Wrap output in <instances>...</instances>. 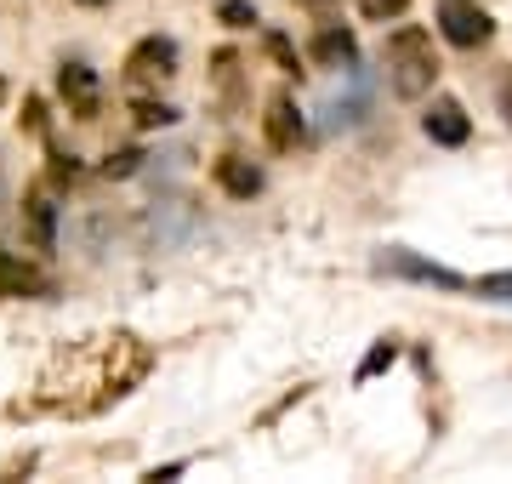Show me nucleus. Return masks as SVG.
Returning <instances> with one entry per match:
<instances>
[{"mask_svg":"<svg viewBox=\"0 0 512 484\" xmlns=\"http://www.w3.org/2000/svg\"><path fill=\"white\" fill-rule=\"evenodd\" d=\"M23 223H29L35 251H57V205L46 200V194H29V205H23Z\"/></svg>","mask_w":512,"mask_h":484,"instance_id":"nucleus-12","label":"nucleus"},{"mask_svg":"<svg viewBox=\"0 0 512 484\" xmlns=\"http://www.w3.org/2000/svg\"><path fill=\"white\" fill-rule=\"evenodd\" d=\"M211 177H217V188H222V194H234V200L262 194V166H251L245 154H222L217 166H211Z\"/></svg>","mask_w":512,"mask_h":484,"instance_id":"nucleus-11","label":"nucleus"},{"mask_svg":"<svg viewBox=\"0 0 512 484\" xmlns=\"http://www.w3.org/2000/svg\"><path fill=\"white\" fill-rule=\"evenodd\" d=\"M433 80H439L433 35H427L421 23H399V29L387 35V86H393V97L416 103V97L433 92Z\"/></svg>","mask_w":512,"mask_h":484,"instance_id":"nucleus-2","label":"nucleus"},{"mask_svg":"<svg viewBox=\"0 0 512 484\" xmlns=\"http://www.w3.org/2000/svg\"><path fill=\"white\" fill-rule=\"evenodd\" d=\"M126 75L131 80H171L177 75V40L171 35H143L126 52Z\"/></svg>","mask_w":512,"mask_h":484,"instance_id":"nucleus-5","label":"nucleus"},{"mask_svg":"<svg viewBox=\"0 0 512 484\" xmlns=\"http://www.w3.org/2000/svg\"><path fill=\"white\" fill-rule=\"evenodd\" d=\"M393 359H399V342H393V336H382V342H376V348H370V354L359 359V371H353V382H370V376H382L387 365H393Z\"/></svg>","mask_w":512,"mask_h":484,"instance_id":"nucleus-14","label":"nucleus"},{"mask_svg":"<svg viewBox=\"0 0 512 484\" xmlns=\"http://www.w3.org/2000/svg\"><path fill=\"white\" fill-rule=\"evenodd\" d=\"M268 57H274L285 75H302V63H296V46H291L285 35H279V29H268Z\"/></svg>","mask_w":512,"mask_h":484,"instance_id":"nucleus-17","label":"nucleus"},{"mask_svg":"<svg viewBox=\"0 0 512 484\" xmlns=\"http://www.w3.org/2000/svg\"><path fill=\"white\" fill-rule=\"evenodd\" d=\"M57 92L69 97V109H74V120H97V75L86 69V63H63L57 69Z\"/></svg>","mask_w":512,"mask_h":484,"instance_id":"nucleus-10","label":"nucleus"},{"mask_svg":"<svg viewBox=\"0 0 512 484\" xmlns=\"http://www.w3.org/2000/svg\"><path fill=\"white\" fill-rule=\"evenodd\" d=\"M217 18L228 23V29H251V23H256V6H251V0H222Z\"/></svg>","mask_w":512,"mask_h":484,"instance_id":"nucleus-18","label":"nucleus"},{"mask_svg":"<svg viewBox=\"0 0 512 484\" xmlns=\"http://www.w3.org/2000/svg\"><path fill=\"white\" fill-rule=\"evenodd\" d=\"M0 297H52V280L18 251H0Z\"/></svg>","mask_w":512,"mask_h":484,"instance_id":"nucleus-9","label":"nucleus"},{"mask_svg":"<svg viewBox=\"0 0 512 484\" xmlns=\"http://www.w3.org/2000/svg\"><path fill=\"white\" fill-rule=\"evenodd\" d=\"M313 63H325V69H353L359 63V40H353L348 23H319V35L308 40Z\"/></svg>","mask_w":512,"mask_h":484,"instance_id":"nucleus-8","label":"nucleus"},{"mask_svg":"<svg viewBox=\"0 0 512 484\" xmlns=\"http://www.w3.org/2000/svg\"><path fill=\"white\" fill-rule=\"evenodd\" d=\"M211 63H217V92L228 97V103H239V52H228V46H222Z\"/></svg>","mask_w":512,"mask_h":484,"instance_id":"nucleus-16","label":"nucleus"},{"mask_svg":"<svg viewBox=\"0 0 512 484\" xmlns=\"http://www.w3.org/2000/svg\"><path fill=\"white\" fill-rule=\"evenodd\" d=\"M131 120L143 131H160V126H177V109L160 103V97H137V103H131Z\"/></svg>","mask_w":512,"mask_h":484,"instance_id":"nucleus-13","label":"nucleus"},{"mask_svg":"<svg viewBox=\"0 0 512 484\" xmlns=\"http://www.w3.org/2000/svg\"><path fill=\"white\" fill-rule=\"evenodd\" d=\"M52 177L57 183H74V177H80V160H74V154H52Z\"/></svg>","mask_w":512,"mask_h":484,"instance_id":"nucleus-22","label":"nucleus"},{"mask_svg":"<svg viewBox=\"0 0 512 484\" xmlns=\"http://www.w3.org/2000/svg\"><path fill=\"white\" fill-rule=\"evenodd\" d=\"M80 6H109V0H80Z\"/></svg>","mask_w":512,"mask_h":484,"instance_id":"nucleus-25","label":"nucleus"},{"mask_svg":"<svg viewBox=\"0 0 512 484\" xmlns=\"http://www.w3.org/2000/svg\"><path fill=\"white\" fill-rule=\"evenodd\" d=\"M23 131L46 137V103H40V97H23Z\"/></svg>","mask_w":512,"mask_h":484,"instance_id":"nucleus-21","label":"nucleus"},{"mask_svg":"<svg viewBox=\"0 0 512 484\" xmlns=\"http://www.w3.org/2000/svg\"><path fill=\"white\" fill-rule=\"evenodd\" d=\"M143 160H148L143 149H114V154H109V160H103L97 171H103L109 183H120V177H137V171H143Z\"/></svg>","mask_w":512,"mask_h":484,"instance_id":"nucleus-15","label":"nucleus"},{"mask_svg":"<svg viewBox=\"0 0 512 484\" xmlns=\"http://www.w3.org/2000/svg\"><path fill=\"white\" fill-rule=\"evenodd\" d=\"M376 268H382V274H399V280L439 285V291H467V280H461L456 268H439V262H427V257H416V251H404V245H387L382 257H376Z\"/></svg>","mask_w":512,"mask_h":484,"instance_id":"nucleus-4","label":"nucleus"},{"mask_svg":"<svg viewBox=\"0 0 512 484\" xmlns=\"http://www.w3.org/2000/svg\"><path fill=\"white\" fill-rule=\"evenodd\" d=\"M439 35L461 52H478V46H490L495 40V18L478 6V0H444L439 6Z\"/></svg>","mask_w":512,"mask_h":484,"instance_id":"nucleus-3","label":"nucleus"},{"mask_svg":"<svg viewBox=\"0 0 512 484\" xmlns=\"http://www.w3.org/2000/svg\"><path fill=\"white\" fill-rule=\"evenodd\" d=\"M0 103H6V80H0Z\"/></svg>","mask_w":512,"mask_h":484,"instance_id":"nucleus-27","label":"nucleus"},{"mask_svg":"<svg viewBox=\"0 0 512 484\" xmlns=\"http://www.w3.org/2000/svg\"><path fill=\"white\" fill-rule=\"evenodd\" d=\"M421 131H427L433 143H444V149H461V143L473 137V120H467V109H461L456 97H433L427 114H421Z\"/></svg>","mask_w":512,"mask_h":484,"instance_id":"nucleus-7","label":"nucleus"},{"mask_svg":"<svg viewBox=\"0 0 512 484\" xmlns=\"http://www.w3.org/2000/svg\"><path fill=\"white\" fill-rule=\"evenodd\" d=\"M501 120H507V126H512V75L501 80Z\"/></svg>","mask_w":512,"mask_h":484,"instance_id":"nucleus-24","label":"nucleus"},{"mask_svg":"<svg viewBox=\"0 0 512 484\" xmlns=\"http://www.w3.org/2000/svg\"><path fill=\"white\" fill-rule=\"evenodd\" d=\"M183 467H188V462H165V467H148L143 479H154V484H160V479H183Z\"/></svg>","mask_w":512,"mask_h":484,"instance_id":"nucleus-23","label":"nucleus"},{"mask_svg":"<svg viewBox=\"0 0 512 484\" xmlns=\"http://www.w3.org/2000/svg\"><path fill=\"white\" fill-rule=\"evenodd\" d=\"M478 297H490V302H512V268L507 274H484V280H473Z\"/></svg>","mask_w":512,"mask_h":484,"instance_id":"nucleus-19","label":"nucleus"},{"mask_svg":"<svg viewBox=\"0 0 512 484\" xmlns=\"http://www.w3.org/2000/svg\"><path fill=\"white\" fill-rule=\"evenodd\" d=\"M302 6H330V0H302Z\"/></svg>","mask_w":512,"mask_h":484,"instance_id":"nucleus-26","label":"nucleus"},{"mask_svg":"<svg viewBox=\"0 0 512 484\" xmlns=\"http://www.w3.org/2000/svg\"><path fill=\"white\" fill-rule=\"evenodd\" d=\"M154 371V348L137 331H109V336H80L63 342L52 365L35 382V410L57 416H97L114 399H126L143 376Z\"/></svg>","mask_w":512,"mask_h":484,"instance_id":"nucleus-1","label":"nucleus"},{"mask_svg":"<svg viewBox=\"0 0 512 484\" xmlns=\"http://www.w3.org/2000/svg\"><path fill=\"white\" fill-rule=\"evenodd\" d=\"M359 12H365L370 23H387V18H404L410 0H359Z\"/></svg>","mask_w":512,"mask_h":484,"instance_id":"nucleus-20","label":"nucleus"},{"mask_svg":"<svg viewBox=\"0 0 512 484\" xmlns=\"http://www.w3.org/2000/svg\"><path fill=\"white\" fill-rule=\"evenodd\" d=\"M262 137H268V149H279V154H296L308 143V120H302V109H296L291 97H268Z\"/></svg>","mask_w":512,"mask_h":484,"instance_id":"nucleus-6","label":"nucleus"}]
</instances>
